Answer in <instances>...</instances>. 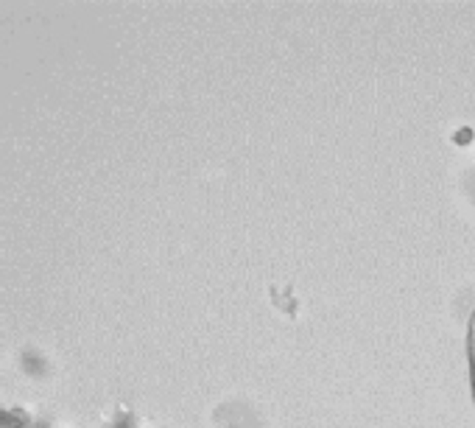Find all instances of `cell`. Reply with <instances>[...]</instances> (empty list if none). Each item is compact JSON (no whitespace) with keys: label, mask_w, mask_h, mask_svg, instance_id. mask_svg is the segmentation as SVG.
<instances>
[{"label":"cell","mask_w":475,"mask_h":428,"mask_svg":"<svg viewBox=\"0 0 475 428\" xmlns=\"http://www.w3.org/2000/svg\"><path fill=\"white\" fill-rule=\"evenodd\" d=\"M467 356H470V387H472V400H475V311L467 330Z\"/></svg>","instance_id":"1"},{"label":"cell","mask_w":475,"mask_h":428,"mask_svg":"<svg viewBox=\"0 0 475 428\" xmlns=\"http://www.w3.org/2000/svg\"><path fill=\"white\" fill-rule=\"evenodd\" d=\"M0 428H31V425H25V422L17 420L14 414H9V411L0 409Z\"/></svg>","instance_id":"2"}]
</instances>
